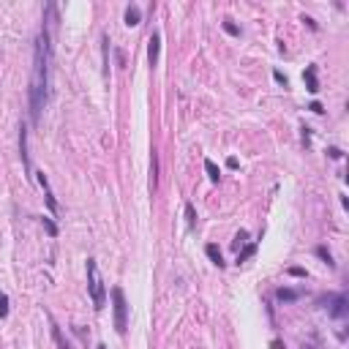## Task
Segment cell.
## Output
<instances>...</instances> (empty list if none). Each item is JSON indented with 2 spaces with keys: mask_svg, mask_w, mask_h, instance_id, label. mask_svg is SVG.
Returning <instances> with one entry per match:
<instances>
[{
  "mask_svg": "<svg viewBox=\"0 0 349 349\" xmlns=\"http://www.w3.org/2000/svg\"><path fill=\"white\" fill-rule=\"evenodd\" d=\"M205 169H207V175H210V180L213 183H219V178H221V169L216 164H213L210 158H205Z\"/></svg>",
  "mask_w": 349,
  "mask_h": 349,
  "instance_id": "cell-12",
  "label": "cell"
},
{
  "mask_svg": "<svg viewBox=\"0 0 349 349\" xmlns=\"http://www.w3.org/2000/svg\"><path fill=\"white\" fill-rule=\"evenodd\" d=\"M96 349H107V344H98V347Z\"/></svg>",
  "mask_w": 349,
  "mask_h": 349,
  "instance_id": "cell-26",
  "label": "cell"
},
{
  "mask_svg": "<svg viewBox=\"0 0 349 349\" xmlns=\"http://www.w3.org/2000/svg\"><path fill=\"white\" fill-rule=\"evenodd\" d=\"M328 303H330V308H328V314L333 316V319H344L347 316V311H349V306H347V294H333V297H328Z\"/></svg>",
  "mask_w": 349,
  "mask_h": 349,
  "instance_id": "cell-4",
  "label": "cell"
},
{
  "mask_svg": "<svg viewBox=\"0 0 349 349\" xmlns=\"http://www.w3.org/2000/svg\"><path fill=\"white\" fill-rule=\"evenodd\" d=\"M88 292L96 308L107 306V287H104V278H101V270H98L96 259H88Z\"/></svg>",
  "mask_w": 349,
  "mask_h": 349,
  "instance_id": "cell-2",
  "label": "cell"
},
{
  "mask_svg": "<svg viewBox=\"0 0 349 349\" xmlns=\"http://www.w3.org/2000/svg\"><path fill=\"white\" fill-rule=\"evenodd\" d=\"M254 251H257V246H254V243H251V246H246V251H240V254H238V265H240V262H246Z\"/></svg>",
  "mask_w": 349,
  "mask_h": 349,
  "instance_id": "cell-18",
  "label": "cell"
},
{
  "mask_svg": "<svg viewBox=\"0 0 349 349\" xmlns=\"http://www.w3.org/2000/svg\"><path fill=\"white\" fill-rule=\"evenodd\" d=\"M316 257H319V259H325V265H328V267H335V262H333V254H330L325 246H319V248H316Z\"/></svg>",
  "mask_w": 349,
  "mask_h": 349,
  "instance_id": "cell-13",
  "label": "cell"
},
{
  "mask_svg": "<svg viewBox=\"0 0 349 349\" xmlns=\"http://www.w3.org/2000/svg\"><path fill=\"white\" fill-rule=\"evenodd\" d=\"M36 180H38V185L44 188V199H47V207H49L52 213H57V199H55V194H52V188H49L47 175H44V172H36Z\"/></svg>",
  "mask_w": 349,
  "mask_h": 349,
  "instance_id": "cell-6",
  "label": "cell"
},
{
  "mask_svg": "<svg viewBox=\"0 0 349 349\" xmlns=\"http://www.w3.org/2000/svg\"><path fill=\"white\" fill-rule=\"evenodd\" d=\"M226 166H229V169H238V158H226Z\"/></svg>",
  "mask_w": 349,
  "mask_h": 349,
  "instance_id": "cell-24",
  "label": "cell"
},
{
  "mask_svg": "<svg viewBox=\"0 0 349 349\" xmlns=\"http://www.w3.org/2000/svg\"><path fill=\"white\" fill-rule=\"evenodd\" d=\"M150 185H153V191H156V185H158V156L153 153V175H150Z\"/></svg>",
  "mask_w": 349,
  "mask_h": 349,
  "instance_id": "cell-16",
  "label": "cell"
},
{
  "mask_svg": "<svg viewBox=\"0 0 349 349\" xmlns=\"http://www.w3.org/2000/svg\"><path fill=\"white\" fill-rule=\"evenodd\" d=\"M49 63H52V44H49V30L41 28L33 49V76H30V117L38 123L41 110L49 98Z\"/></svg>",
  "mask_w": 349,
  "mask_h": 349,
  "instance_id": "cell-1",
  "label": "cell"
},
{
  "mask_svg": "<svg viewBox=\"0 0 349 349\" xmlns=\"http://www.w3.org/2000/svg\"><path fill=\"white\" fill-rule=\"evenodd\" d=\"M276 297H278V300H297L300 294L294 292V289H284V287H281L278 292H276Z\"/></svg>",
  "mask_w": 349,
  "mask_h": 349,
  "instance_id": "cell-14",
  "label": "cell"
},
{
  "mask_svg": "<svg viewBox=\"0 0 349 349\" xmlns=\"http://www.w3.org/2000/svg\"><path fill=\"white\" fill-rule=\"evenodd\" d=\"M328 153H330V158H341V150H338V147H330Z\"/></svg>",
  "mask_w": 349,
  "mask_h": 349,
  "instance_id": "cell-23",
  "label": "cell"
},
{
  "mask_svg": "<svg viewBox=\"0 0 349 349\" xmlns=\"http://www.w3.org/2000/svg\"><path fill=\"white\" fill-rule=\"evenodd\" d=\"M303 79H306V85H308L311 93H319V82H316V69H314V66H308V69H306Z\"/></svg>",
  "mask_w": 349,
  "mask_h": 349,
  "instance_id": "cell-10",
  "label": "cell"
},
{
  "mask_svg": "<svg viewBox=\"0 0 349 349\" xmlns=\"http://www.w3.org/2000/svg\"><path fill=\"white\" fill-rule=\"evenodd\" d=\"M139 22H142V11H139L137 3H131V6L126 8V25L134 28V25H139Z\"/></svg>",
  "mask_w": 349,
  "mask_h": 349,
  "instance_id": "cell-8",
  "label": "cell"
},
{
  "mask_svg": "<svg viewBox=\"0 0 349 349\" xmlns=\"http://www.w3.org/2000/svg\"><path fill=\"white\" fill-rule=\"evenodd\" d=\"M19 156H22V166L28 175H33V164H30V153H28V126H19Z\"/></svg>",
  "mask_w": 349,
  "mask_h": 349,
  "instance_id": "cell-5",
  "label": "cell"
},
{
  "mask_svg": "<svg viewBox=\"0 0 349 349\" xmlns=\"http://www.w3.org/2000/svg\"><path fill=\"white\" fill-rule=\"evenodd\" d=\"M246 240H248V232H246V229H240V232L235 235V248H240L243 243H246Z\"/></svg>",
  "mask_w": 349,
  "mask_h": 349,
  "instance_id": "cell-19",
  "label": "cell"
},
{
  "mask_svg": "<svg viewBox=\"0 0 349 349\" xmlns=\"http://www.w3.org/2000/svg\"><path fill=\"white\" fill-rule=\"evenodd\" d=\"M158 55H161V36L153 33L150 41H147V63H150V66H158Z\"/></svg>",
  "mask_w": 349,
  "mask_h": 349,
  "instance_id": "cell-7",
  "label": "cell"
},
{
  "mask_svg": "<svg viewBox=\"0 0 349 349\" xmlns=\"http://www.w3.org/2000/svg\"><path fill=\"white\" fill-rule=\"evenodd\" d=\"M303 22H308V28H311V30H316V22L311 19V17H303Z\"/></svg>",
  "mask_w": 349,
  "mask_h": 349,
  "instance_id": "cell-25",
  "label": "cell"
},
{
  "mask_svg": "<svg viewBox=\"0 0 349 349\" xmlns=\"http://www.w3.org/2000/svg\"><path fill=\"white\" fill-rule=\"evenodd\" d=\"M8 316V294L0 289V319H6Z\"/></svg>",
  "mask_w": 349,
  "mask_h": 349,
  "instance_id": "cell-15",
  "label": "cell"
},
{
  "mask_svg": "<svg viewBox=\"0 0 349 349\" xmlns=\"http://www.w3.org/2000/svg\"><path fill=\"white\" fill-rule=\"evenodd\" d=\"M185 219H188V226H197V213H194V205L191 202H188V205H185Z\"/></svg>",
  "mask_w": 349,
  "mask_h": 349,
  "instance_id": "cell-17",
  "label": "cell"
},
{
  "mask_svg": "<svg viewBox=\"0 0 349 349\" xmlns=\"http://www.w3.org/2000/svg\"><path fill=\"white\" fill-rule=\"evenodd\" d=\"M224 30H226L229 36H238V33H240V30H238V25H232V22H224Z\"/></svg>",
  "mask_w": 349,
  "mask_h": 349,
  "instance_id": "cell-21",
  "label": "cell"
},
{
  "mask_svg": "<svg viewBox=\"0 0 349 349\" xmlns=\"http://www.w3.org/2000/svg\"><path fill=\"white\" fill-rule=\"evenodd\" d=\"M49 328H52V338H55V344H57V349H71V344L63 338V333H60V328L55 325V319H49Z\"/></svg>",
  "mask_w": 349,
  "mask_h": 349,
  "instance_id": "cell-11",
  "label": "cell"
},
{
  "mask_svg": "<svg viewBox=\"0 0 349 349\" xmlns=\"http://www.w3.org/2000/svg\"><path fill=\"white\" fill-rule=\"evenodd\" d=\"M41 224H44V229H47V232L52 235V238H55V235H57V226L52 224V221H49V219H41Z\"/></svg>",
  "mask_w": 349,
  "mask_h": 349,
  "instance_id": "cell-20",
  "label": "cell"
},
{
  "mask_svg": "<svg viewBox=\"0 0 349 349\" xmlns=\"http://www.w3.org/2000/svg\"><path fill=\"white\" fill-rule=\"evenodd\" d=\"M112 311H115V330L123 335L129 330V303H126V294L120 287L112 289Z\"/></svg>",
  "mask_w": 349,
  "mask_h": 349,
  "instance_id": "cell-3",
  "label": "cell"
},
{
  "mask_svg": "<svg viewBox=\"0 0 349 349\" xmlns=\"http://www.w3.org/2000/svg\"><path fill=\"white\" fill-rule=\"evenodd\" d=\"M308 110H311V112H316V115H322V112H325V110H322V104H319V101H314L311 107H308Z\"/></svg>",
  "mask_w": 349,
  "mask_h": 349,
  "instance_id": "cell-22",
  "label": "cell"
},
{
  "mask_svg": "<svg viewBox=\"0 0 349 349\" xmlns=\"http://www.w3.org/2000/svg\"><path fill=\"white\" fill-rule=\"evenodd\" d=\"M205 251H207V257H210L213 265H219V267H224V265H226V262H224V254H221V248L216 246V243H210V246H207Z\"/></svg>",
  "mask_w": 349,
  "mask_h": 349,
  "instance_id": "cell-9",
  "label": "cell"
}]
</instances>
